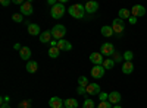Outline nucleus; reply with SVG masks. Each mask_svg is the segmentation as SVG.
Wrapping results in <instances>:
<instances>
[{"label": "nucleus", "mask_w": 147, "mask_h": 108, "mask_svg": "<svg viewBox=\"0 0 147 108\" xmlns=\"http://www.w3.org/2000/svg\"><path fill=\"white\" fill-rule=\"evenodd\" d=\"M68 12H69V15H71L72 18H75V19H81L85 13H87V12H85V6L81 5V3H77V5L69 6Z\"/></svg>", "instance_id": "obj_1"}, {"label": "nucleus", "mask_w": 147, "mask_h": 108, "mask_svg": "<svg viewBox=\"0 0 147 108\" xmlns=\"http://www.w3.org/2000/svg\"><path fill=\"white\" fill-rule=\"evenodd\" d=\"M50 32H52V37L56 41H59V40H63V35H66V28L65 25H55Z\"/></svg>", "instance_id": "obj_2"}, {"label": "nucleus", "mask_w": 147, "mask_h": 108, "mask_svg": "<svg viewBox=\"0 0 147 108\" xmlns=\"http://www.w3.org/2000/svg\"><path fill=\"white\" fill-rule=\"evenodd\" d=\"M52 18L53 19H60L63 15H65V6H63V3H56L55 6H52Z\"/></svg>", "instance_id": "obj_3"}, {"label": "nucleus", "mask_w": 147, "mask_h": 108, "mask_svg": "<svg viewBox=\"0 0 147 108\" xmlns=\"http://www.w3.org/2000/svg\"><path fill=\"white\" fill-rule=\"evenodd\" d=\"M100 53H102L103 56H106V57L113 56V54H115V45H113L112 42H105V44L100 47Z\"/></svg>", "instance_id": "obj_4"}, {"label": "nucleus", "mask_w": 147, "mask_h": 108, "mask_svg": "<svg viewBox=\"0 0 147 108\" xmlns=\"http://www.w3.org/2000/svg\"><path fill=\"white\" fill-rule=\"evenodd\" d=\"M112 29H113L115 34H122V32H124V29H125V23H124V21L119 19V18L113 19V22H112Z\"/></svg>", "instance_id": "obj_5"}, {"label": "nucleus", "mask_w": 147, "mask_h": 108, "mask_svg": "<svg viewBox=\"0 0 147 108\" xmlns=\"http://www.w3.org/2000/svg\"><path fill=\"white\" fill-rule=\"evenodd\" d=\"M32 12H34V7H32V3L31 2H24L21 5V15L24 16H28V15H32Z\"/></svg>", "instance_id": "obj_6"}, {"label": "nucleus", "mask_w": 147, "mask_h": 108, "mask_svg": "<svg viewBox=\"0 0 147 108\" xmlns=\"http://www.w3.org/2000/svg\"><path fill=\"white\" fill-rule=\"evenodd\" d=\"M144 15H146V7L141 5H136L131 9V16H134V18H141Z\"/></svg>", "instance_id": "obj_7"}, {"label": "nucleus", "mask_w": 147, "mask_h": 108, "mask_svg": "<svg viewBox=\"0 0 147 108\" xmlns=\"http://www.w3.org/2000/svg\"><path fill=\"white\" fill-rule=\"evenodd\" d=\"M90 60H91V63H94V66H103V62H105L102 53H91Z\"/></svg>", "instance_id": "obj_8"}, {"label": "nucleus", "mask_w": 147, "mask_h": 108, "mask_svg": "<svg viewBox=\"0 0 147 108\" xmlns=\"http://www.w3.org/2000/svg\"><path fill=\"white\" fill-rule=\"evenodd\" d=\"M105 72H106V69L103 66H94L91 69V76L94 79H102L105 76Z\"/></svg>", "instance_id": "obj_9"}, {"label": "nucleus", "mask_w": 147, "mask_h": 108, "mask_svg": "<svg viewBox=\"0 0 147 108\" xmlns=\"http://www.w3.org/2000/svg\"><path fill=\"white\" fill-rule=\"evenodd\" d=\"M121 99H122V97H121V93H119L118 91L110 92V93H109V98H107V101L112 104V105H118V104L121 102Z\"/></svg>", "instance_id": "obj_10"}, {"label": "nucleus", "mask_w": 147, "mask_h": 108, "mask_svg": "<svg viewBox=\"0 0 147 108\" xmlns=\"http://www.w3.org/2000/svg\"><path fill=\"white\" fill-rule=\"evenodd\" d=\"M84 6H85V12H87V13H94V12L99 9V3H97V2H93V0L87 2Z\"/></svg>", "instance_id": "obj_11"}, {"label": "nucleus", "mask_w": 147, "mask_h": 108, "mask_svg": "<svg viewBox=\"0 0 147 108\" xmlns=\"http://www.w3.org/2000/svg\"><path fill=\"white\" fill-rule=\"evenodd\" d=\"M49 105H50V108H63V101L59 97H53L49 101Z\"/></svg>", "instance_id": "obj_12"}, {"label": "nucleus", "mask_w": 147, "mask_h": 108, "mask_svg": "<svg viewBox=\"0 0 147 108\" xmlns=\"http://www.w3.org/2000/svg\"><path fill=\"white\" fill-rule=\"evenodd\" d=\"M87 93L90 95H99L100 93V85L99 83H90L87 86Z\"/></svg>", "instance_id": "obj_13"}, {"label": "nucleus", "mask_w": 147, "mask_h": 108, "mask_svg": "<svg viewBox=\"0 0 147 108\" xmlns=\"http://www.w3.org/2000/svg\"><path fill=\"white\" fill-rule=\"evenodd\" d=\"M57 48H59V50L69 51V50H72V44H71L69 41H66V40H59V41H57Z\"/></svg>", "instance_id": "obj_14"}, {"label": "nucleus", "mask_w": 147, "mask_h": 108, "mask_svg": "<svg viewBox=\"0 0 147 108\" xmlns=\"http://www.w3.org/2000/svg\"><path fill=\"white\" fill-rule=\"evenodd\" d=\"M132 72H134V64L131 62H125L122 64V73L124 75H131Z\"/></svg>", "instance_id": "obj_15"}, {"label": "nucleus", "mask_w": 147, "mask_h": 108, "mask_svg": "<svg viewBox=\"0 0 147 108\" xmlns=\"http://www.w3.org/2000/svg\"><path fill=\"white\" fill-rule=\"evenodd\" d=\"M19 56H21L22 60H28V58H31V48H30V47H22L21 51H19Z\"/></svg>", "instance_id": "obj_16"}, {"label": "nucleus", "mask_w": 147, "mask_h": 108, "mask_svg": "<svg viewBox=\"0 0 147 108\" xmlns=\"http://www.w3.org/2000/svg\"><path fill=\"white\" fill-rule=\"evenodd\" d=\"M37 70H38V63L34 62V60H30L27 63V72L28 73H35Z\"/></svg>", "instance_id": "obj_17"}, {"label": "nucleus", "mask_w": 147, "mask_h": 108, "mask_svg": "<svg viewBox=\"0 0 147 108\" xmlns=\"http://www.w3.org/2000/svg\"><path fill=\"white\" fill-rule=\"evenodd\" d=\"M80 104H78V101L75 99V98H68V99H65L63 101V107L65 108H77Z\"/></svg>", "instance_id": "obj_18"}, {"label": "nucleus", "mask_w": 147, "mask_h": 108, "mask_svg": "<svg viewBox=\"0 0 147 108\" xmlns=\"http://www.w3.org/2000/svg\"><path fill=\"white\" fill-rule=\"evenodd\" d=\"M52 32L50 31H44L43 34H40V41L43 42V44H46V42H50L52 41Z\"/></svg>", "instance_id": "obj_19"}, {"label": "nucleus", "mask_w": 147, "mask_h": 108, "mask_svg": "<svg viewBox=\"0 0 147 108\" xmlns=\"http://www.w3.org/2000/svg\"><path fill=\"white\" fill-rule=\"evenodd\" d=\"M28 32H30V35H40V27L37 25V23H30Z\"/></svg>", "instance_id": "obj_20"}, {"label": "nucleus", "mask_w": 147, "mask_h": 108, "mask_svg": "<svg viewBox=\"0 0 147 108\" xmlns=\"http://www.w3.org/2000/svg\"><path fill=\"white\" fill-rule=\"evenodd\" d=\"M118 15H119V19H129L131 18V10H128V9H119V12H118Z\"/></svg>", "instance_id": "obj_21"}, {"label": "nucleus", "mask_w": 147, "mask_h": 108, "mask_svg": "<svg viewBox=\"0 0 147 108\" xmlns=\"http://www.w3.org/2000/svg\"><path fill=\"white\" fill-rule=\"evenodd\" d=\"M100 31H102V34H103V37H107V38H109V37H112V35L115 34L113 29H112V27H103Z\"/></svg>", "instance_id": "obj_22"}, {"label": "nucleus", "mask_w": 147, "mask_h": 108, "mask_svg": "<svg viewBox=\"0 0 147 108\" xmlns=\"http://www.w3.org/2000/svg\"><path fill=\"white\" fill-rule=\"evenodd\" d=\"M59 54H60V50L57 48V47H50V48H49V56H50L52 58H57Z\"/></svg>", "instance_id": "obj_23"}, {"label": "nucleus", "mask_w": 147, "mask_h": 108, "mask_svg": "<svg viewBox=\"0 0 147 108\" xmlns=\"http://www.w3.org/2000/svg\"><path fill=\"white\" fill-rule=\"evenodd\" d=\"M113 66H115V60L113 58H106L103 62V67L105 69H112Z\"/></svg>", "instance_id": "obj_24"}, {"label": "nucleus", "mask_w": 147, "mask_h": 108, "mask_svg": "<svg viewBox=\"0 0 147 108\" xmlns=\"http://www.w3.org/2000/svg\"><path fill=\"white\" fill-rule=\"evenodd\" d=\"M78 83H80V86H84V88H87L90 83H88V79L85 78V76H80L78 78Z\"/></svg>", "instance_id": "obj_25"}, {"label": "nucleus", "mask_w": 147, "mask_h": 108, "mask_svg": "<svg viewBox=\"0 0 147 108\" xmlns=\"http://www.w3.org/2000/svg\"><path fill=\"white\" fill-rule=\"evenodd\" d=\"M82 108H94V101L91 98H87L82 104Z\"/></svg>", "instance_id": "obj_26"}, {"label": "nucleus", "mask_w": 147, "mask_h": 108, "mask_svg": "<svg viewBox=\"0 0 147 108\" xmlns=\"http://www.w3.org/2000/svg\"><path fill=\"white\" fill-rule=\"evenodd\" d=\"M12 19H13L15 22H18V23H21V22L24 21V15H21V13H13V15H12Z\"/></svg>", "instance_id": "obj_27"}, {"label": "nucleus", "mask_w": 147, "mask_h": 108, "mask_svg": "<svg viewBox=\"0 0 147 108\" xmlns=\"http://www.w3.org/2000/svg\"><path fill=\"white\" fill-rule=\"evenodd\" d=\"M132 57H134V54H132V51H125L124 53V60H125V62H131V60H132Z\"/></svg>", "instance_id": "obj_28"}, {"label": "nucleus", "mask_w": 147, "mask_h": 108, "mask_svg": "<svg viewBox=\"0 0 147 108\" xmlns=\"http://www.w3.org/2000/svg\"><path fill=\"white\" fill-rule=\"evenodd\" d=\"M97 108H113V107L109 101H103V102H100L99 105H97Z\"/></svg>", "instance_id": "obj_29"}, {"label": "nucleus", "mask_w": 147, "mask_h": 108, "mask_svg": "<svg viewBox=\"0 0 147 108\" xmlns=\"http://www.w3.org/2000/svg\"><path fill=\"white\" fill-rule=\"evenodd\" d=\"M99 98H100V102L107 101V98H109V93H106V92H100V93H99Z\"/></svg>", "instance_id": "obj_30"}, {"label": "nucleus", "mask_w": 147, "mask_h": 108, "mask_svg": "<svg viewBox=\"0 0 147 108\" xmlns=\"http://www.w3.org/2000/svg\"><path fill=\"white\" fill-rule=\"evenodd\" d=\"M77 92H78L80 95H85V93H87V88H84V86H78Z\"/></svg>", "instance_id": "obj_31"}, {"label": "nucleus", "mask_w": 147, "mask_h": 108, "mask_svg": "<svg viewBox=\"0 0 147 108\" xmlns=\"http://www.w3.org/2000/svg\"><path fill=\"white\" fill-rule=\"evenodd\" d=\"M9 102H10L9 97H2V99H0V104H9Z\"/></svg>", "instance_id": "obj_32"}, {"label": "nucleus", "mask_w": 147, "mask_h": 108, "mask_svg": "<svg viewBox=\"0 0 147 108\" xmlns=\"http://www.w3.org/2000/svg\"><path fill=\"white\" fill-rule=\"evenodd\" d=\"M113 60H115V63H116V62H121V60H122V58H121V56H119L116 51H115V54H113Z\"/></svg>", "instance_id": "obj_33"}, {"label": "nucleus", "mask_w": 147, "mask_h": 108, "mask_svg": "<svg viewBox=\"0 0 147 108\" xmlns=\"http://www.w3.org/2000/svg\"><path fill=\"white\" fill-rule=\"evenodd\" d=\"M28 104H30V101H25V102H22V104L19 105V108H30V105H28Z\"/></svg>", "instance_id": "obj_34"}, {"label": "nucleus", "mask_w": 147, "mask_h": 108, "mask_svg": "<svg viewBox=\"0 0 147 108\" xmlns=\"http://www.w3.org/2000/svg\"><path fill=\"white\" fill-rule=\"evenodd\" d=\"M128 21H129V23H132V25H134V23L137 22V18H134V16H131V18H129Z\"/></svg>", "instance_id": "obj_35"}, {"label": "nucleus", "mask_w": 147, "mask_h": 108, "mask_svg": "<svg viewBox=\"0 0 147 108\" xmlns=\"http://www.w3.org/2000/svg\"><path fill=\"white\" fill-rule=\"evenodd\" d=\"M9 5H10L9 0H2V6H9Z\"/></svg>", "instance_id": "obj_36"}, {"label": "nucleus", "mask_w": 147, "mask_h": 108, "mask_svg": "<svg viewBox=\"0 0 147 108\" xmlns=\"http://www.w3.org/2000/svg\"><path fill=\"white\" fill-rule=\"evenodd\" d=\"M13 48H15V50H18V51H21L22 47H21V44H15V45H13Z\"/></svg>", "instance_id": "obj_37"}, {"label": "nucleus", "mask_w": 147, "mask_h": 108, "mask_svg": "<svg viewBox=\"0 0 147 108\" xmlns=\"http://www.w3.org/2000/svg\"><path fill=\"white\" fill-rule=\"evenodd\" d=\"M50 45H52V47H57V41H56V40L50 41Z\"/></svg>", "instance_id": "obj_38"}, {"label": "nucleus", "mask_w": 147, "mask_h": 108, "mask_svg": "<svg viewBox=\"0 0 147 108\" xmlns=\"http://www.w3.org/2000/svg\"><path fill=\"white\" fill-rule=\"evenodd\" d=\"M0 108H10V105L9 104H2V105H0Z\"/></svg>", "instance_id": "obj_39"}, {"label": "nucleus", "mask_w": 147, "mask_h": 108, "mask_svg": "<svg viewBox=\"0 0 147 108\" xmlns=\"http://www.w3.org/2000/svg\"><path fill=\"white\" fill-rule=\"evenodd\" d=\"M113 108H122L121 105H113Z\"/></svg>", "instance_id": "obj_40"}, {"label": "nucleus", "mask_w": 147, "mask_h": 108, "mask_svg": "<svg viewBox=\"0 0 147 108\" xmlns=\"http://www.w3.org/2000/svg\"><path fill=\"white\" fill-rule=\"evenodd\" d=\"M63 108H65V107H63Z\"/></svg>", "instance_id": "obj_41"}]
</instances>
